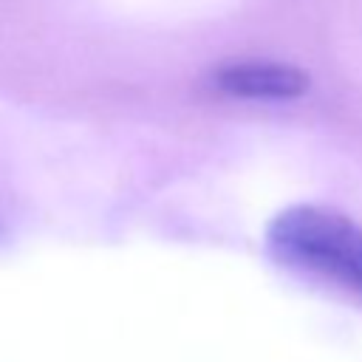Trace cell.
<instances>
[{
    "label": "cell",
    "instance_id": "obj_1",
    "mask_svg": "<svg viewBox=\"0 0 362 362\" xmlns=\"http://www.w3.org/2000/svg\"><path fill=\"white\" fill-rule=\"evenodd\" d=\"M266 243L280 263L362 294V223L354 218L331 206L297 204L274 215Z\"/></svg>",
    "mask_w": 362,
    "mask_h": 362
},
{
    "label": "cell",
    "instance_id": "obj_2",
    "mask_svg": "<svg viewBox=\"0 0 362 362\" xmlns=\"http://www.w3.org/2000/svg\"><path fill=\"white\" fill-rule=\"evenodd\" d=\"M218 93L232 99H297L308 88V76L288 62L238 59L223 62L209 74Z\"/></svg>",
    "mask_w": 362,
    "mask_h": 362
}]
</instances>
